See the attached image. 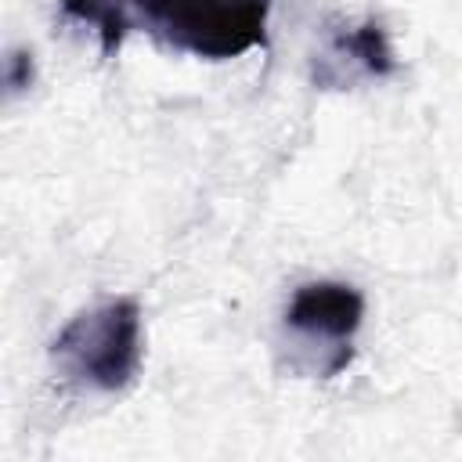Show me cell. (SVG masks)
<instances>
[{
	"mask_svg": "<svg viewBox=\"0 0 462 462\" xmlns=\"http://www.w3.org/2000/svg\"><path fill=\"white\" fill-rule=\"evenodd\" d=\"M4 83L11 94L32 87V54L29 51H11L7 61H4Z\"/></svg>",
	"mask_w": 462,
	"mask_h": 462,
	"instance_id": "8992f818",
	"label": "cell"
},
{
	"mask_svg": "<svg viewBox=\"0 0 462 462\" xmlns=\"http://www.w3.org/2000/svg\"><path fill=\"white\" fill-rule=\"evenodd\" d=\"M51 357L65 379L116 393L141 368V307L137 300H105L76 314L51 343Z\"/></svg>",
	"mask_w": 462,
	"mask_h": 462,
	"instance_id": "6da1fadb",
	"label": "cell"
},
{
	"mask_svg": "<svg viewBox=\"0 0 462 462\" xmlns=\"http://www.w3.org/2000/svg\"><path fill=\"white\" fill-rule=\"evenodd\" d=\"M365 321V296L346 282H303L289 307L285 328L328 354V375L343 372L354 357V336Z\"/></svg>",
	"mask_w": 462,
	"mask_h": 462,
	"instance_id": "3957f363",
	"label": "cell"
},
{
	"mask_svg": "<svg viewBox=\"0 0 462 462\" xmlns=\"http://www.w3.org/2000/svg\"><path fill=\"white\" fill-rule=\"evenodd\" d=\"M271 0H137V18L170 51L227 61L267 43Z\"/></svg>",
	"mask_w": 462,
	"mask_h": 462,
	"instance_id": "7a4b0ae2",
	"label": "cell"
},
{
	"mask_svg": "<svg viewBox=\"0 0 462 462\" xmlns=\"http://www.w3.org/2000/svg\"><path fill=\"white\" fill-rule=\"evenodd\" d=\"M61 14L69 22L90 25L101 40V54L112 58L137 18V0H61Z\"/></svg>",
	"mask_w": 462,
	"mask_h": 462,
	"instance_id": "5b68a950",
	"label": "cell"
},
{
	"mask_svg": "<svg viewBox=\"0 0 462 462\" xmlns=\"http://www.w3.org/2000/svg\"><path fill=\"white\" fill-rule=\"evenodd\" d=\"M393 51L386 40V29L379 22H361V25H343L332 32L328 51L321 54V69L314 72L318 83H354L357 76H390L393 72Z\"/></svg>",
	"mask_w": 462,
	"mask_h": 462,
	"instance_id": "277c9868",
	"label": "cell"
}]
</instances>
